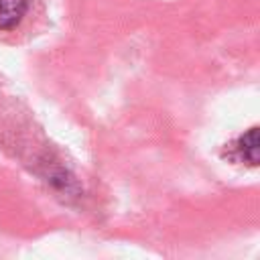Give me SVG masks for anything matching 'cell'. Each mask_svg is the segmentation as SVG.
Masks as SVG:
<instances>
[{"mask_svg": "<svg viewBox=\"0 0 260 260\" xmlns=\"http://www.w3.org/2000/svg\"><path fill=\"white\" fill-rule=\"evenodd\" d=\"M28 10V0H0V30H12Z\"/></svg>", "mask_w": 260, "mask_h": 260, "instance_id": "cell-1", "label": "cell"}, {"mask_svg": "<svg viewBox=\"0 0 260 260\" xmlns=\"http://www.w3.org/2000/svg\"><path fill=\"white\" fill-rule=\"evenodd\" d=\"M236 154L240 156V160H244L250 167L258 165V128L252 126L250 130H246L238 140H236Z\"/></svg>", "mask_w": 260, "mask_h": 260, "instance_id": "cell-2", "label": "cell"}]
</instances>
